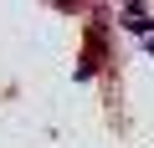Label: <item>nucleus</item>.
Here are the masks:
<instances>
[{
    "instance_id": "nucleus-1",
    "label": "nucleus",
    "mask_w": 154,
    "mask_h": 148,
    "mask_svg": "<svg viewBox=\"0 0 154 148\" xmlns=\"http://www.w3.org/2000/svg\"><path fill=\"white\" fill-rule=\"evenodd\" d=\"M118 16H123V26H128V31H139V36H154V16H149L144 5H123Z\"/></svg>"
},
{
    "instance_id": "nucleus-2",
    "label": "nucleus",
    "mask_w": 154,
    "mask_h": 148,
    "mask_svg": "<svg viewBox=\"0 0 154 148\" xmlns=\"http://www.w3.org/2000/svg\"><path fill=\"white\" fill-rule=\"evenodd\" d=\"M144 51H149V56H154V36H144Z\"/></svg>"
}]
</instances>
